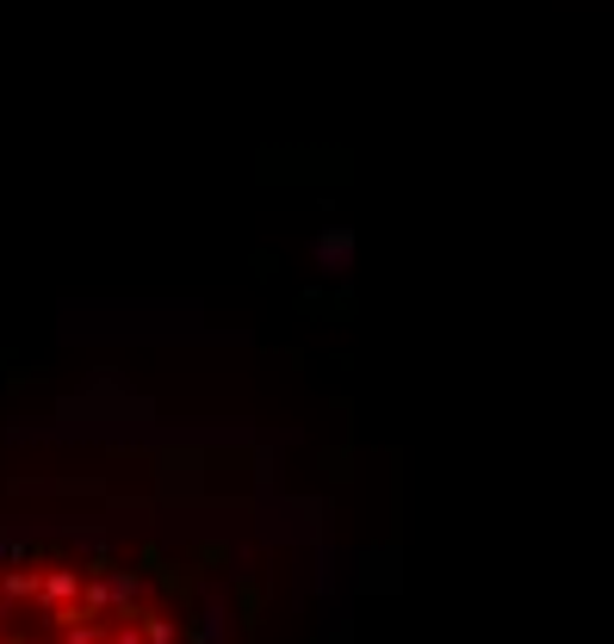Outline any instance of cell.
Masks as SVG:
<instances>
[{
  "label": "cell",
  "mask_w": 614,
  "mask_h": 644,
  "mask_svg": "<svg viewBox=\"0 0 614 644\" xmlns=\"http://www.w3.org/2000/svg\"><path fill=\"white\" fill-rule=\"evenodd\" d=\"M75 588H81V576H75V570H50V576H44V595H50V601H69Z\"/></svg>",
  "instance_id": "cell-1"
}]
</instances>
